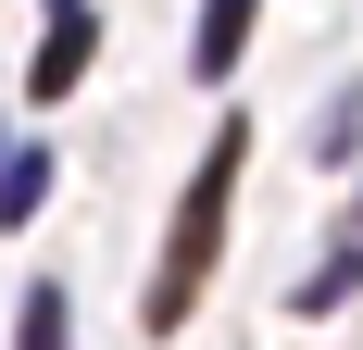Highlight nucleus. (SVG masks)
Instances as JSON below:
<instances>
[{
    "label": "nucleus",
    "mask_w": 363,
    "mask_h": 350,
    "mask_svg": "<svg viewBox=\"0 0 363 350\" xmlns=\"http://www.w3.org/2000/svg\"><path fill=\"white\" fill-rule=\"evenodd\" d=\"M238 150H251V125H225L213 163L188 175V201H176V238H163V276H150V338H176L188 313H201V288H213V250H225V201H238Z\"/></svg>",
    "instance_id": "f257e3e1"
},
{
    "label": "nucleus",
    "mask_w": 363,
    "mask_h": 350,
    "mask_svg": "<svg viewBox=\"0 0 363 350\" xmlns=\"http://www.w3.org/2000/svg\"><path fill=\"white\" fill-rule=\"evenodd\" d=\"M88 50H101V26L88 13H50V38H38V63H26V101H63L75 75H88Z\"/></svg>",
    "instance_id": "f03ea898"
},
{
    "label": "nucleus",
    "mask_w": 363,
    "mask_h": 350,
    "mask_svg": "<svg viewBox=\"0 0 363 350\" xmlns=\"http://www.w3.org/2000/svg\"><path fill=\"white\" fill-rule=\"evenodd\" d=\"M238 38H251V0H201V38H188V63H201V75H225V63H238Z\"/></svg>",
    "instance_id": "7ed1b4c3"
},
{
    "label": "nucleus",
    "mask_w": 363,
    "mask_h": 350,
    "mask_svg": "<svg viewBox=\"0 0 363 350\" xmlns=\"http://www.w3.org/2000/svg\"><path fill=\"white\" fill-rule=\"evenodd\" d=\"M38 201H50V150H13L0 163V225H26Z\"/></svg>",
    "instance_id": "20e7f679"
},
{
    "label": "nucleus",
    "mask_w": 363,
    "mask_h": 350,
    "mask_svg": "<svg viewBox=\"0 0 363 350\" xmlns=\"http://www.w3.org/2000/svg\"><path fill=\"white\" fill-rule=\"evenodd\" d=\"M363 288V250H326V263H313V276H301V313H338V300H351Z\"/></svg>",
    "instance_id": "39448f33"
},
{
    "label": "nucleus",
    "mask_w": 363,
    "mask_h": 350,
    "mask_svg": "<svg viewBox=\"0 0 363 350\" xmlns=\"http://www.w3.org/2000/svg\"><path fill=\"white\" fill-rule=\"evenodd\" d=\"M13 350H63V288H26V325H13Z\"/></svg>",
    "instance_id": "423d86ee"
},
{
    "label": "nucleus",
    "mask_w": 363,
    "mask_h": 350,
    "mask_svg": "<svg viewBox=\"0 0 363 350\" xmlns=\"http://www.w3.org/2000/svg\"><path fill=\"white\" fill-rule=\"evenodd\" d=\"M50 13H88V0H50Z\"/></svg>",
    "instance_id": "0eeeda50"
}]
</instances>
